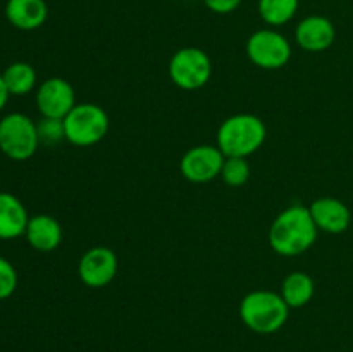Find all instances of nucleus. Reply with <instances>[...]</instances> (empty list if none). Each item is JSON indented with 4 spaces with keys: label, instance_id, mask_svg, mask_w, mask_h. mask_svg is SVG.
Segmentation results:
<instances>
[{
    "label": "nucleus",
    "instance_id": "9b49d317",
    "mask_svg": "<svg viewBox=\"0 0 353 352\" xmlns=\"http://www.w3.org/2000/svg\"><path fill=\"white\" fill-rule=\"evenodd\" d=\"M334 40H336V28L333 21L326 16H319V14L307 16L295 28L296 45L310 54L327 50L333 47Z\"/></svg>",
    "mask_w": 353,
    "mask_h": 352
},
{
    "label": "nucleus",
    "instance_id": "5701e85b",
    "mask_svg": "<svg viewBox=\"0 0 353 352\" xmlns=\"http://www.w3.org/2000/svg\"><path fill=\"white\" fill-rule=\"evenodd\" d=\"M9 90H7L6 83H3V78H2V72H0V113L3 110V107L7 106V102H9Z\"/></svg>",
    "mask_w": 353,
    "mask_h": 352
},
{
    "label": "nucleus",
    "instance_id": "aec40b11",
    "mask_svg": "<svg viewBox=\"0 0 353 352\" xmlns=\"http://www.w3.org/2000/svg\"><path fill=\"white\" fill-rule=\"evenodd\" d=\"M38 138L43 145H57L65 140L64 119H55V117H41L40 123H37Z\"/></svg>",
    "mask_w": 353,
    "mask_h": 352
},
{
    "label": "nucleus",
    "instance_id": "6e6552de",
    "mask_svg": "<svg viewBox=\"0 0 353 352\" xmlns=\"http://www.w3.org/2000/svg\"><path fill=\"white\" fill-rule=\"evenodd\" d=\"M226 155L217 145H196L188 148L179 162V169L185 179L202 185L221 176Z\"/></svg>",
    "mask_w": 353,
    "mask_h": 352
},
{
    "label": "nucleus",
    "instance_id": "a211bd4d",
    "mask_svg": "<svg viewBox=\"0 0 353 352\" xmlns=\"http://www.w3.org/2000/svg\"><path fill=\"white\" fill-rule=\"evenodd\" d=\"M300 0H259L257 10L269 28H281L296 16Z\"/></svg>",
    "mask_w": 353,
    "mask_h": 352
},
{
    "label": "nucleus",
    "instance_id": "0eeeda50",
    "mask_svg": "<svg viewBox=\"0 0 353 352\" xmlns=\"http://www.w3.org/2000/svg\"><path fill=\"white\" fill-rule=\"evenodd\" d=\"M212 62L199 47H183L169 61V78L181 90H199L209 83Z\"/></svg>",
    "mask_w": 353,
    "mask_h": 352
},
{
    "label": "nucleus",
    "instance_id": "f03ea898",
    "mask_svg": "<svg viewBox=\"0 0 353 352\" xmlns=\"http://www.w3.org/2000/svg\"><path fill=\"white\" fill-rule=\"evenodd\" d=\"M268 128L255 114L240 113L226 117L217 130V147L226 157H245L264 145Z\"/></svg>",
    "mask_w": 353,
    "mask_h": 352
},
{
    "label": "nucleus",
    "instance_id": "39448f33",
    "mask_svg": "<svg viewBox=\"0 0 353 352\" xmlns=\"http://www.w3.org/2000/svg\"><path fill=\"white\" fill-rule=\"evenodd\" d=\"M40 147L37 123L23 113H9L0 119V152L10 161H28Z\"/></svg>",
    "mask_w": 353,
    "mask_h": 352
},
{
    "label": "nucleus",
    "instance_id": "2eb2a0df",
    "mask_svg": "<svg viewBox=\"0 0 353 352\" xmlns=\"http://www.w3.org/2000/svg\"><path fill=\"white\" fill-rule=\"evenodd\" d=\"M30 217L26 206L16 195L0 192V240L24 237Z\"/></svg>",
    "mask_w": 353,
    "mask_h": 352
},
{
    "label": "nucleus",
    "instance_id": "20e7f679",
    "mask_svg": "<svg viewBox=\"0 0 353 352\" xmlns=\"http://www.w3.org/2000/svg\"><path fill=\"white\" fill-rule=\"evenodd\" d=\"M65 140L76 147H92L107 137L110 128L109 114L97 104H76L64 117Z\"/></svg>",
    "mask_w": 353,
    "mask_h": 352
},
{
    "label": "nucleus",
    "instance_id": "423d86ee",
    "mask_svg": "<svg viewBox=\"0 0 353 352\" xmlns=\"http://www.w3.org/2000/svg\"><path fill=\"white\" fill-rule=\"evenodd\" d=\"M247 55L257 68L274 71L290 62L292 43L276 28H262L254 31L247 40Z\"/></svg>",
    "mask_w": 353,
    "mask_h": 352
},
{
    "label": "nucleus",
    "instance_id": "7ed1b4c3",
    "mask_svg": "<svg viewBox=\"0 0 353 352\" xmlns=\"http://www.w3.org/2000/svg\"><path fill=\"white\" fill-rule=\"evenodd\" d=\"M238 313L248 330L259 335H271L285 326L290 317V307L279 293L254 290L241 299Z\"/></svg>",
    "mask_w": 353,
    "mask_h": 352
},
{
    "label": "nucleus",
    "instance_id": "dca6fc26",
    "mask_svg": "<svg viewBox=\"0 0 353 352\" xmlns=\"http://www.w3.org/2000/svg\"><path fill=\"white\" fill-rule=\"evenodd\" d=\"M314 293H316V282L312 276L309 273L293 271L283 280L279 295L288 304L290 309H299L314 299Z\"/></svg>",
    "mask_w": 353,
    "mask_h": 352
},
{
    "label": "nucleus",
    "instance_id": "6ab92c4d",
    "mask_svg": "<svg viewBox=\"0 0 353 352\" xmlns=\"http://www.w3.org/2000/svg\"><path fill=\"white\" fill-rule=\"evenodd\" d=\"M250 176V166L245 157H226L223 169H221V178L228 186H241L248 182Z\"/></svg>",
    "mask_w": 353,
    "mask_h": 352
},
{
    "label": "nucleus",
    "instance_id": "f3484780",
    "mask_svg": "<svg viewBox=\"0 0 353 352\" xmlns=\"http://www.w3.org/2000/svg\"><path fill=\"white\" fill-rule=\"evenodd\" d=\"M3 83H6L7 90L10 95L14 97H24L28 93L33 92L37 88V71L30 62L17 61L7 66L2 72Z\"/></svg>",
    "mask_w": 353,
    "mask_h": 352
},
{
    "label": "nucleus",
    "instance_id": "412c9836",
    "mask_svg": "<svg viewBox=\"0 0 353 352\" xmlns=\"http://www.w3.org/2000/svg\"><path fill=\"white\" fill-rule=\"evenodd\" d=\"M19 283L16 268L10 261L0 255V300H6L14 295Z\"/></svg>",
    "mask_w": 353,
    "mask_h": 352
},
{
    "label": "nucleus",
    "instance_id": "ddd939ff",
    "mask_svg": "<svg viewBox=\"0 0 353 352\" xmlns=\"http://www.w3.org/2000/svg\"><path fill=\"white\" fill-rule=\"evenodd\" d=\"M48 17V6L45 0H7L6 19L10 26L21 31L38 30Z\"/></svg>",
    "mask_w": 353,
    "mask_h": 352
},
{
    "label": "nucleus",
    "instance_id": "4be33fe9",
    "mask_svg": "<svg viewBox=\"0 0 353 352\" xmlns=\"http://www.w3.org/2000/svg\"><path fill=\"white\" fill-rule=\"evenodd\" d=\"M243 0H203L205 7L214 14H231L241 6Z\"/></svg>",
    "mask_w": 353,
    "mask_h": 352
},
{
    "label": "nucleus",
    "instance_id": "9d476101",
    "mask_svg": "<svg viewBox=\"0 0 353 352\" xmlns=\"http://www.w3.org/2000/svg\"><path fill=\"white\" fill-rule=\"evenodd\" d=\"M34 100L41 117L64 119L76 106V93L68 79L54 76L40 83L34 93Z\"/></svg>",
    "mask_w": 353,
    "mask_h": 352
},
{
    "label": "nucleus",
    "instance_id": "4468645a",
    "mask_svg": "<svg viewBox=\"0 0 353 352\" xmlns=\"http://www.w3.org/2000/svg\"><path fill=\"white\" fill-rule=\"evenodd\" d=\"M24 238L38 252H52L62 244V226L50 214H37L28 221Z\"/></svg>",
    "mask_w": 353,
    "mask_h": 352
},
{
    "label": "nucleus",
    "instance_id": "f257e3e1",
    "mask_svg": "<svg viewBox=\"0 0 353 352\" xmlns=\"http://www.w3.org/2000/svg\"><path fill=\"white\" fill-rule=\"evenodd\" d=\"M317 235L319 230L310 216L309 207L295 204L274 217L268 238L276 254L293 257L312 248L317 242Z\"/></svg>",
    "mask_w": 353,
    "mask_h": 352
},
{
    "label": "nucleus",
    "instance_id": "1a4fd4ad",
    "mask_svg": "<svg viewBox=\"0 0 353 352\" xmlns=\"http://www.w3.org/2000/svg\"><path fill=\"white\" fill-rule=\"evenodd\" d=\"M119 261L116 252L103 245H95L81 255L78 262V276L90 289H103L117 275Z\"/></svg>",
    "mask_w": 353,
    "mask_h": 352
},
{
    "label": "nucleus",
    "instance_id": "f8f14e48",
    "mask_svg": "<svg viewBox=\"0 0 353 352\" xmlns=\"http://www.w3.org/2000/svg\"><path fill=\"white\" fill-rule=\"evenodd\" d=\"M317 230L330 235H341L352 223V213L345 202L334 197H321L309 206Z\"/></svg>",
    "mask_w": 353,
    "mask_h": 352
}]
</instances>
